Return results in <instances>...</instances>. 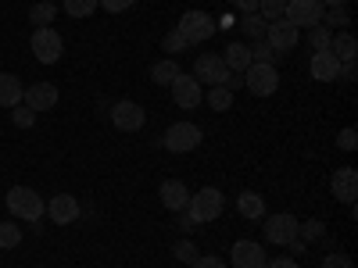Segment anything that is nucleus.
Masks as SVG:
<instances>
[{
  "mask_svg": "<svg viewBox=\"0 0 358 268\" xmlns=\"http://www.w3.org/2000/svg\"><path fill=\"white\" fill-rule=\"evenodd\" d=\"M169 89H172V100H176V107H183V111H190V107H197V104L204 100V89H201V82H197L194 75H187V72H179V75H176V82H172Z\"/></svg>",
  "mask_w": 358,
  "mask_h": 268,
  "instance_id": "obj_12",
  "label": "nucleus"
},
{
  "mask_svg": "<svg viewBox=\"0 0 358 268\" xmlns=\"http://www.w3.org/2000/svg\"><path fill=\"white\" fill-rule=\"evenodd\" d=\"M229 261H233V268H262L265 265V251L255 240H236L233 251H229Z\"/></svg>",
  "mask_w": 358,
  "mask_h": 268,
  "instance_id": "obj_14",
  "label": "nucleus"
},
{
  "mask_svg": "<svg viewBox=\"0 0 358 268\" xmlns=\"http://www.w3.org/2000/svg\"><path fill=\"white\" fill-rule=\"evenodd\" d=\"M176 75H179V65L172 61V57H162V61L151 68V82H158V86H172Z\"/></svg>",
  "mask_w": 358,
  "mask_h": 268,
  "instance_id": "obj_23",
  "label": "nucleus"
},
{
  "mask_svg": "<svg viewBox=\"0 0 358 268\" xmlns=\"http://www.w3.org/2000/svg\"><path fill=\"white\" fill-rule=\"evenodd\" d=\"M287 247H290L294 254H305V251H308V244H305V240H290Z\"/></svg>",
  "mask_w": 358,
  "mask_h": 268,
  "instance_id": "obj_44",
  "label": "nucleus"
},
{
  "mask_svg": "<svg viewBox=\"0 0 358 268\" xmlns=\"http://www.w3.org/2000/svg\"><path fill=\"white\" fill-rule=\"evenodd\" d=\"M143 122H147V111H143L136 100H118V104L111 107V126H115L118 133H140Z\"/></svg>",
  "mask_w": 358,
  "mask_h": 268,
  "instance_id": "obj_9",
  "label": "nucleus"
},
{
  "mask_svg": "<svg viewBox=\"0 0 358 268\" xmlns=\"http://www.w3.org/2000/svg\"><path fill=\"white\" fill-rule=\"evenodd\" d=\"M190 268H226V261L222 258H212V254H201Z\"/></svg>",
  "mask_w": 358,
  "mask_h": 268,
  "instance_id": "obj_40",
  "label": "nucleus"
},
{
  "mask_svg": "<svg viewBox=\"0 0 358 268\" xmlns=\"http://www.w3.org/2000/svg\"><path fill=\"white\" fill-rule=\"evenodd\" d=\"M265 240L273 247H287L290 240H297V218L290 211H276L265 222Z\"/></svg>",
  "mask_w": 358,
  "mask_h": 268,
  "instance_id": "obj_11",
  "label": "nucleus"
},
{
  "mask_svg": "<svg viewBox=\"0 0 358 268\" xmlns=\"http://www.w3.org/2000/svg\"><path fill=\"white\" fill-rule=\"evenodd\" d=\"M236 8H241L244 15H255L258 11V0H236Z\"/></svg>",
  "mask_w": 358,
  "mask_h": 268,
  "instance_id": "obj_43",
  "label": "nucleus"
},
{
  "mask_svg": "<svg viewBox=\"0 0 358 268\" xmlns=\"http://www.w3.org/2000/svg\"><path fill=\"white\" fill-rule=\"evenodd\" d=\"M330 40H334V33H330V29H326L322 22L308 29V43H312V50H330Z\"/></svg>",
  "mask_w": 358,
  "mask_h": 268,
  "instance_id": "obj_31",
  "label": "nucleus"
},
{
  "mask_svg": "<svg viewBox=\"0 0 358 268\" xmlns=\"http://www.w3.org/2000/svg\"><path fill=\"white\" fill-rule=\"evenodd\" d=\"M322 25L330 29V33H334V29H348L351 25V11L348 8H326L322 11Z\"/></svg>",
  "mask_w": 358,
  "mask_h": 268,
  "instance_id": "obj_25",
  "label": "nucleus"
},
{
  "mask_svg": "<svg viewBox=\"0 0 358 268\" xmlns=\"http://www.w3.org/2000/svg\"><path fill=\"white\" fill-rule=\"evenodd\" d=\"M322 4L319 0H287V11H283V18L294 25V29H312V25H319L322 22Z\"/></svg>",
  "mask_w": 358,
  "mask_h": 268,
  "instance_id": "obj_7",
  "label": "nucleus"
},
{
  "mask_svg": "<svg viewBox=\"0 0 358 268\" xmlns=\"http://www.w3.org/2000/svg\"><path fill=\"white\" fill-rule=\"evenodd\" d=\"M176 29H179V36L194 47V43H208V40H212L219 25H215V18L208 11H187L183 18L176 22Z\"/></svg>",
  "mask_w": 358,
  "mask_h": 268,
  "instance_id": "obj_3",
  "label": "nucleus"
},
{
  "mask_svg": "<svg viewBox=\"0 0 358 268\" xmlns=\"http://www.w3.org/2000/svg\"><path fill=\"white\" fill-rule=\"evenodd\" d=\"M322 8H348V0H319Z\"/></svg>",
  "mask_w": 358,
  "mask_h": 268,
  "instance_id": "obj_45",
  "label": "nucleus"
},
{
  "mask_svg": "<svg viewBox=\"0 0 358 268\" xmlns=\"http://www.w3.org/2000/svg\"><path fill=\"white\" fill-rule=\"evenodd\" d=\"M308 68H312V79H319V82H337V75H341V61L330 50H315Z\"/></svg>",
  "mask_w": 358,
  "mask_h": 268,
  "instance_id": "obj_16",
  "label": "nucleus"
},
{
  "mask_svg": "<svg viewBox=\"0 0 358 268\" xmlns=\"http://www.w3.org/2000/svg\"><path fill=\"white\" fill-rule=\"evenodd\" d=\"M162 50H169V54H183V50H190V43L179 36V29H172V33H165V40H162Z\"/></svg>",
  "mask_w": 358,
  "mask_h": 268,
  "instance_id": "obj_34",
  "label": "nucleus"
},
{
  "mask_svg": "<svg viewBox=\"0 0 358 268\" xmlns=\"http://www.w3.org/2000/svg\"><path fill=\"white\" fill-rule=\"evenodd\" d=\"M297 40H301V29H294L287 18L268 22V29H265V43L273 47L276 54H290L297 47Z\"/></svg>",
  "mask_w": 358,
  "mask_h": 268,
  "instance_id": "obj_10",
  "label": "nucleus"
},
{
  "mask_svg": "<svg viewBox=\"0 0 358 268\" xmlns=\"http://www.w3.org/2000/svg\"><path fill=\"white\" fill-rule=\"evenodd\" d=\"M194 79L204 82V86H226L229 68L222 61V54H201L197 61H194Z\"/></svg>",
  "mask_w": 358,
  "mask_h": 268,
  "instance_id": "obj_8",
  "label": "nucleus"
},
{
  "mask_svg": "<svg viewBox=\"0 0 358 268\" xmlns=\"http://www.w3.org/2000/svg\"><path fill=\"white\" fill-rule=\"evenodd\" d=\"M222 61L229 72H248L251 68V47L248 43H229L226 54H222Z\"/></svg>",
  "mask_w": 358,
  "mask_h": 268,
  "instance_id": "obj_21",
  "label": "nucleus"
},
{
  "mask_svg": "<svg viewBox=\"0 0 358 268\" xmlns=\"http://www.w3.org/2000/svg\"><path fill=\"white\" fill-rule=\"evenodd\" d=\"M262 268H297V261L294 258H265Z\"/></svg>",
  "mask_w": 358,
  "mask_h": 268,
  "instance_id": "obj_42",
  "label": "nucleus"
},
{
  "mask_svg": "<svg viewBox=\"0 0 358 268\" xmlns=\"http://www.w3.org/2000/svg\"><path fill=\"white\" fill-rule=\"evenodd\" d=\"M201 140H204V133L194 122H176V126L165 129L162 143H165V151H172V154H187V151H197Z\"/></svg>",
  "mask_w": 358,
  "mask_h": 268,
  "instance_id": "obj_4",
  "label": "nucleus"
},
{
  "mask_svg": "<svg viewBox=\"0 0 358 268\" xmlns=\"http://www.w3.org/2000/svg\"><path fill=\"white\" fill-rule=\"evenodd\" d=\"M244 86L251 89L255 97H273L276 89H280V72L276 65H251L244 72Z\"/></svg>",
  "mask_w": 358,
  "mask_h": 268,
  "instance_id": "obj_6",
  "label": "nucleus"
},
{
  "mask_svg": "<svg viewBox=\"0 0 358 268\" xmlns=\"http://www.w3.org/2000/svg\"><path fill=\"white\" fill-rule=\"evenodd\" d=\"M172 254H176L179 261H183V265H194V261L201 258V254H197V247H194L190 240H179V244L172 247Z\"/></svg>",
  "mask_w": 358,
  "mask_h": 268,
  "instance_id": "obj_35",
  "label": "nucleus"
},
{
  "mask_svg": "<svg viewBox=\"0 0 358 268\" xmlns=\"http://www.w3.org/2000/svg\"><path fill=\"white\" fill-rule=\"evenodd\" d=\"M208 104H212V111H229L233 107V89L212 86V89H208Z\"/></svg>",
  "mask_w": 358,
  "mask_h": 268,
  "instance_id": "obj_27",
  "label": "nucleus"
},
{
  "mask_svg": "<svg viewBox=\"0 0 358 268\" xmlns=\"http://www.w3.org/2000/svg\"><path fill=\"white\" fill-rule=\"evenodd\" d=\"M158 193H162V204L169 207V211H187V200H190L187 183H179V179H165Z\"/></svg>",
  "mask_w": 358,
  "mask_h": 268,
  "instance_id": "obj_17",
  "label": "nucleus"
},
{
  "mask_svg": "<svg viewBox=\"0 0 358 268\" xmlns=\"http://www.w3.org/2000/svg\"><path fill=\"white\" fill-rule=\"evenodd\" d=\"M283 11H287V0H258V15H262L265 22L283 18Z\"/></svg>",
  "mask_w": 358,
  "mask_h": 268,
  "instance_id": "obj_32",
  "label": "nucleus"
},
{
  "mask_svg": "<svg viewBox=\"0 0 358 268\" xmlns=\"http://www.w3.org/2000/svg\"><path fill=\"white\" fill-rule=\"evenodd\" d=\"M337 147H341V151H355V147H358V133L355 129H344L337 136Z\"/></svg>",
  "mask_w": 358,
  "mask_h": 268,
  "instance_id": "obj_39",
  "label": "nucleus"
},
{
  "mask_svg": "<svg viewBox=\"0 0 358 268\" xmlns=\"http://www.w3.org/2000/svg\"><path fill=\"white\" fill-rule=\"evenodd\" d=\"M29 47H33V57H36L40 65H57V61H62V54H65V40L57 36L50 25L47 29H36Z\"/></svg>",
  "mask_w": 358,
  "mask_h": 268,
  "instance_id": "obj_5",
  "label": "nucleus"
},
{
  "mask_svg": "<svg viewBox=\"0 0 358 268\" xmlns=\"http://www.w3.org/2000/svg\"><path fill=\"white\" fill-rule=\"evenodd\" d=\"M236 211H241L248 222H258V218H265V200H262V193H255V190H244L241 197H236Z\"/></svg>",
  "mask_w": 358,
  "mask_h": 268,
  "instance_id": "obj_20",
  "label": "nucleus"
},
{
  "mask_svg": "<svg viewBox=\"0 0 358 268\" xmlns=\"http://www.w3.org/2000/svg\"><path fill=\"white\" fill-rule=\"evenodd\" d=\"M276 61V50L268 47L265 40H255V47H251V65H273Z\"/></svg>",
  "mask_w": 358,
  "mask_h": 268,
  "instance_id": "obj_33",
  "label": "nucleus"
},
{
  "mask_svg": "<svg viewBox=\"0 0 358 268\" xmlns=\"http://www.w3.org/2000/svg\"><path fill=\"white\" fill-rule=\"evenodd\" d=\"M337 79L355 82V79H358V61H341V75H337Z\"/></svg>",
  "mask_w": 358,
  "mask_h": 268,
  "instance_id": "obj_41",
  "label": "nucleus"
},
{
  "mask_svg": "<svg viewBox=\"0 0 358 268\" xmlns=\"http://www.w3.org/2000/svg\"><path fill=\"white\" fill-rule=\"evenodd\" d=\"M47 215L54 225H72V222H79V200L72 193H54L47 204Z\"/></svg>",
  "mask_w": 358,
  "mask_h": 268,
  "instance_id": "obj_13",
  "label": "nucleus"
},
{
  "mask_svg": "<svg viewBox=\"0 0 358 268\" xmlns=\"http://www.w3.org/2000/svg\"><path fill=\"white\" fill-rule=\"evenodd\" d=\"M22 244V229L15 222H0V251H15Z\"/></svg>",
  "mask_w": 358,
  "mask_h": 268,
  "instance_id": "obj_28",
  "label": "nucleus"
},
{
  "mask_svg": "<svg viewBox=\"0 0 358 268\" xmlns=\"http://www.w3.org/2000/svg\"><path fill=\"white\" fill-rule=\"evenodd\" d=\"M22 79L11 72H0V107H18L22 104Z\"/></svg>",
  "mask_w": 358,
  "mask_h": 268,
  "instance_id": "obj_19",
  "label": "nucleus"
},
{
  "mask_svg": "<svg viewBox=\"0 0 358 268\" xmlns=\"http://www.w3.org/2000/svg\"><path fill=\"white\" fill-rule=\"evenodd\" d=\"M8 211L22 222H40L47 215V204L36 190H29V186H11L8 190Z\"/></svg>",
  "mask_w": 358,
  "mask_h": 268,
  "instance_id": "obj_1",
  "label": "nucleus"
},
{
  "mask_svg": "<svg viewBox=\"0 0 358 268\" xmlns=\"http://www.w3.org/2000/svg\"><path fill=\"white\" fill-rule=\"evenodd\" d=\"M322 268H355V261L344 251H330V254L322 258Z\"/></svg>",
  "mask_w": 358,
  "mask_h": 268,
  "instance_id": "obj_37",
  "label": "nucleus"
},
{
  "mask_svg": "<svg viewBox=\"0 0 358 268\" xmlns=\"http://www.w3.org/2000/svg\"><path fill=\"white\" fill-rule=\"evenodd\" d=\"M11 118H15V126H18V129H29V126L36 122V111H33V107H22V104H18V107H11Z\"/></svg>",
  "mask_w": 358,
  "mask_h": 268,
  "instance_id": "obj_36",
  "label": "nucleus"
},
{
  "mask_svg": "<svg viewBox=\"0 0 358 268\" xmlns=\"http://www.w3.org/2000/svg\"><path fill=\"white\" fill-rule=\"evenodd\" d=\"M222 207H226L222 190L204 186V190L190 193V200H187V215H190V222H194V225H197V222H215V218L222 215Z\"/></svg>",
  "mask_w": 358,
  "mask_h": 268,
  "instance_id": "obj_2",
  "label": "nucleus"
},
{
  "mask_svg": "<svg viewBox=\"0 0 358 268\" xmlns=\"http://www.w3.org/2000/svg\"><path fill=\"white\" fill-rule=\"evenodd\" d=\"M355 193H358V172L355 168H337L334 172V197L341 204H355Z\"/></svg>",
  "mask_w": 358,
  "mask_h": 268,
  "instance_id": "obj_18",
  "label": "nucleus"
},
{
  "mask_svg": "<svg viewBox=\"0 0 358 268\" xmlns=\"http://www.w3.org/2000/svg\"><path fill=\"white\" fill-rule=\"evenodd\" d=\"M330 54L337 57V61H355V54H358V40L344 29V33H337V36L330 40Z\"/></svg>",
  "mask_w": 358,
  "mask_h": 268,
  "instance_id": "obj_22",
  "label": "nucleus"
},
{
  "mask_svg": "<svg viewBox=\"0 0 358 268\" xmlns=\"http://www.w3.org/2000/svg\"><path fill=\"white\" fill-rule=\"evenodd\" d=\"M241 29H244V36H251V40H265V29H268V22L255 11V15H244L241 18Z\"/></svg>",
  "mask_w": 358,
  "mask_h": 268,
  "instance_id": "obj_26",
  "label": "nucleus"
},
{
  "mask_svg": "<svg viewBox=\"0 0 358 268\" xmlns=\"http://www.w3.org/2000/svg\"><path fill=\"white\" fill-rule=\"evenodd\" d=\"M136 4V0H101V8L108 11V15H118V11H129Z\"/></svg>",
  "mask_w": 358,
  "mask_h": 268,
  "instance_id": "obj_38",
  "label": "nucleus"
},
{
  "mask_svg": "<svg viewBox=\"0 0 358 268\" xmlns=\"http://www.w3.org/2000/svg\"><path fill=\"white\" fill-rule=\"evenodd\" d=\"M97 8H101V0H65V11L72 18H90Z\"/></svg>",
  "mask_w": 358,
  "mask_h": 268,
  "instance_id": "obj_30",
  "label": "nucleus"
},
{
  "mask_svg": "<svg viewBox=\"0 0 358 268\" xmlns=\"http://www.w3.org/2000/svg\"><path fill=\"white\" fill-rule=\"evenodd\" d=\"M54 15H57V8L50 4V0H40V4L29 8V22H33L36 29H47V25L54 22Z\"/></svg>",
  "mask_w": 358,
  "mask_h": 268,
  "instance_id": "obj_24",
  "label": "nucleus"
},
{
  "mask_svg": "<svg viewBox=\"0 0 358 268\" xmlns=\"http://www.w3.org/2000/svg\"><path fill=\"white\" fill-rule=\"evenodd\" d=\"M322 236H326V225H322V222H315V218H308V222H297V240L312 244V240H322Z\"/></svg>",
  "mask_w": 358,
  "mask_h": 268,
  "instance_id": "obj_29",
  "label": "nucleus"
},
{
  "mask_svg": "<svg viewBox=\"0 0 358 268\" xmlns=\"http://www.w3.org/2000/svg\"><path fill=\"white\" fill-rule=\"evenodd\" d=\"M22 100H25V107H33L36 114L40 111H50L54 104H57V86H50V82H33L22 94Z\"/></svg>",
  "mask_w": 358,
  "mask_h": 268,
  "instance_id": "obj_15",
  "label": "nucleus"
}]
</instances>
